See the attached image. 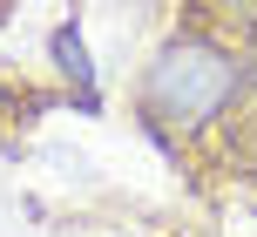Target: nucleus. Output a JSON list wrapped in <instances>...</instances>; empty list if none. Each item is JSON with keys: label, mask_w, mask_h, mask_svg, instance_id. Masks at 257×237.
<instances>
[{"label": "nucleus", "mask_w": 257, "mask_h": 237, "mask_svg": "<svg viewBox=\"0 0 257 237\" xmlns=\"http://www.w3.org/2000/svg\"><path fill=\"white\" fill-rule=\"evenodd\" d=\"M230 102H237V68H230V54L203 48V41L169 48L163 61H156V75H149V115L156 122L196 129V122L223 115Z\"/></svg>", "instance_id": "1"}]
</instances>
